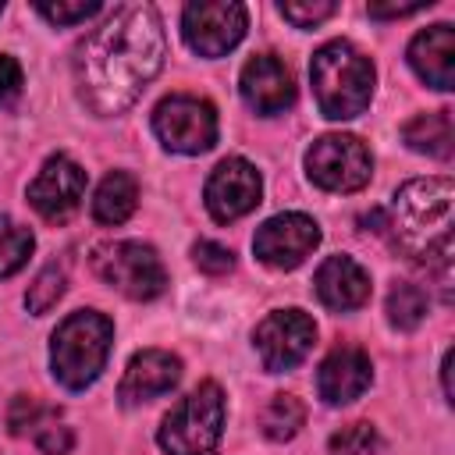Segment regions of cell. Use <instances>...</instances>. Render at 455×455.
I'll list each match as a JSON object with an SVG mask.
<instances>
[{"mask_svg":"<svg viewBox=\"0 0 455 455\" xmlns=\"http://www.w3.org/2000/svg\"><path fill=\"white\" fill-rule=\"evenodd\" d=\"M164 25L153 4L114 7L78 46L71 60L78 103L92 117L124 114L164 68Z\"/></svg>","mask_w":455,"mask_h":455,"instance_id":"cell-1","label":"cell"},{"mask_svg":"<svg viewBox=\"0 0 455 455\" xmlns=\"http://www.w3.org/2000/svg\"><path fill=\"white\" fill-rule=\"evenodd\" d=\"M451 178H412L405 181L384 213L395 249L423 267L448 274L451 263ZM380 228V231H384Z\"/></svg>","mask_w":455,"mask_h":455,"instance_id":"cell-2","label":"cell"},{"mask_svg":"<svg viewBox=\"0 0 455 455\" xmlns=\"http://www.w3.org/2000/svg\"><path fill=\"white\" fill-rule=\"evenodd\" d=\"M309 82L316 107L327 121H352L373 100V60L348 39L323 43L309 60Z\"/></svg>","mask_w":455,"mask_h":455,"instance_id":"cell-3","label":"cell"},{"mask_svg":"<svg viewBox=\"0 0 455 455\" xmlns=\"http://www.w3.org/2000/svg\"><path fill=\"white\" fill-rule=\"evenodd\" d=\"M114 345V320L96 309L68 313L50 338V373L68 391H85L100 380Z\"/></svg>","mask_w":455,"mask_h":455,"instance_id":"cell-4","label":"cell"},{"mask_svg":"<svg viewBox=\"0 0 455 455\" xmlns=\"http://www.w3.org/2000/svg\"><path fill=\"white\" fill-rule=\"evenodd\" d=\"M224 416L228 405L220 384L203 380L160 419L156 444L164 448V455H217L224 437Z\"/></svg>","mask_w":455,"mask_h":455,"instance_id":"cell-5","label":"cell"},{"mask_svg":"<svg viewBox=\"0 0 455 455\" xmlns=\"http://www.w3.org/2000/svg\"><path fill=\"white\" fill-rule=\"evenodd\" d=\"M92 274L135 302H149V299L164 295V288H167L164 259L156 256L153 245L135 242V238L96 245L92 249Z\"/></svg>","mask_w":455,"mask_h":455,"instance_id":"cell-6","label":"cell"},{"mask_svg":"<svg viewBox=\"0 0 455 455\" xmlns=\"http://www.w3.org/2000/svg\"><path fill=\"white\" fill-rule=\"evenodd\" d=\"M217 110L210 100L203 96H188V92H174L164 96L153 110V135L160 139L164 149L171 153H185V156H199L206 149H213L217 142Z\"/></svg>","mask_w":455,"mask_h":455,"instance_id":"cell-7","label":"cell"},{"mask_svg":"<svg viewBox=\"0 0 455 455\" xmlns=\"http://www.w3.org/2000/svg\"><path fill=\"white\" fill-rule=\"evenodd\" d=\"M306 174L323 192H359L373 178V156L363 139L331 132L306 149Z\"/></svg>","mask_w":455,"mask_h":455,"instance_id":"cell-8","label":"cell"},{"mask_svg":"<svg viewBox=\"0 0 455 455\" xmlns=\"http://www.w3.org/2000/svg\"><path fill=\"white\" fill-rule=\"evenodd\" d=\"M249 28L245 4L235 0H196L181 11V36L192 53L199 57H224L231 53Z\"/></svg>","mask_w":455,"mask_h":455,"instance_id":"cell-9","label":"cell"},{"mask_svg":"<svg viewBox=\"0 0 455 455\" xmlns=\"http://www.w3.org/2000/svg\"><path fill=\"white\" fill-rule=\"evenodd\" d=\"M256 355L267 373L295 370L316 345V323L302 309H274L252 331Z\"/></svg>","mask_w":455,"mask_h":455,"instance_id":"cell-10","label":"cell"},{"mask_svg":"<svg viewBox=\"0 0 455 455\" xmlns=\"http://www.w3.org/2000/svg\"><path fill=\"white\" fill-rule=\"evenodd\" d=\"M263 199V178L256 171V164H249L245 156H228L220 160L203 188V203L210 210V217L217 224H231L245 213H252Z\"/></svg>","mask_w":455,"mask_h":455,"instance_id":"cell-11","label":"cell"},{"mask_svg":"<svg viewBox=\"0 0 455 455\" xmlns=\"http://www.w3.org/2000/svg\"><path fill=\"white\" fill-rule=\"evenodd\" d=\"M316 245H320V224L309 213H295V210L263 220L252 235L256 259L274 270H295L299 263H306V256H313Z\"/></svg>","mask_w":455,"mask_h":455,"instance_id":"cell-12","label":"cell"},{"mask_svg":"<svg viewBox=\"0 0 455 455\" xmlns=\"http://www.w3.org/2000/svg\"><path fill=\"white\" fill-rule=\"evenodd\" d=\"M82 192H85V171L68 153H53L28 181V206L43 220L60 224L78 210Z\"/></svg>","mask_w":455,"mask_h":455,"instance_id":"cell-13","label":"cell"},{"mask_svg":"<svg viewBox=\"0 0 455 455\" xmlns=\"http://www.w3.org/2000/svg\"><path fill=\"white\" fill-rule=\"evenodd\" d=\"M238 92L245 100L249 110H256L259 117H274L284 114L295 103V78L291 68L274 57V53H256L242 64L238 75Z\"/></svg>","mask_w":455,"mask_h":455,"instance_id":"cell-14","label":"cell"},{"mask_svg":"<svg viewBox=\"0 0 455 455\" xmlns=\"http://www.w3.org/2000/svg\"><path fill=\"white\" fill-rule=\"evenodd\" d=\"M181 380V359L167 348H142L128 359V370L117 384V402L124 409L146 405L167 391H174Z\"/></svg>","mask_w":455,"mask_h":455,"instance_id":"cell-15","label":"cell"},{"mask_svg":"<svg viewBox=\"0 0 455 455\" xmlns=\"http://www.w3.org/2000/svg\"><path fill=\"white\" fill-rule=\"evenodd\" d=\"M373 384V363L359 345H338L316 366V395L323 405H348Z\"/></svg>","mask_w":455,"mask_h":455,"instance_id":"cell-16","label":"cell"},{"mask_svg":"<svg viewBox=\"0 0 455 455\" xmlns=\"http://www.w3.org/2000/svg\"><path fill=\"white\" fill-rule=\"evenodd\" d=\"M313 291L323 309L352 313L370 302V274L352 256H327L313 274Z\"/></svg>","mask_w":455,"mask_h":455,"instance_id":"cell-17","label":"cell"},{"mask_svg":"<svg viewBox=\"0 0 455 455\" xmlns=\"http://www.w3.org/2000/svg\"><path fill=\"white\" fill-rule=\"evenodd\" d=\"M409 64L437 92L455 89V28L448 21H437L412 36L409 43Z\"/></svg>","mask_w":455,"mask_h":455,"instance_id":"cell-18","label":"cell"},{"mask_svg":"<svg viewBox=\"0 0 455 455\" xmlns=\"http://www.w3.org/2000/svg\"><path fill=\"white\" fill-rule=\"evenodd\" d=\"M402 142L412 153L434 156V160H451L455 153V128H451V114L448 110H430V114H416L402 124Z\"/></svg>","mask_w":455,"mask_h":455,"instance_id":"cell-19","label":"cell"},{"mask_svg":"<svg viewBox=\"0 0 455 455\" xmlns=\"http://www.w3.org/2000/svg\"><path fill=\"white\" fill-rule=\"evenodd\" d=\"M139 206V181L135 174L128 171H110L100 185H96V196H92V217L107 228H117L124 224Z\"/></svg>","mask_w":455,"mask_h":455,"instance_id":"cell-20","label":"cell"},{"mask_svg":"<svg viewBox=\"0 0 455 455\" xmlns=\"http://www.w3.org/2000/svg\"><path fill=\"white\" fill-rule=\"evenodd\" d=\"M306 423V405L295 395H270V402L259 409V430L267 441H291Z\"/></svg>","mask_w":455,"mask_h":455,"instance_id":"cell-21","label":"cell"},{"mask_svg":"<svg viewBox=\"0 0 455 455\" xmlns=\"http://www.w3.org/2000/svg\"><path fill=\"white\" fill-rule=\"evenodd\" d=\"M387 323L395 327V331H416L423 320H427V313H430V295L419 288V284H412V281H398L391 291H387Z\"/></svg>","mask_w":455,"mask_h":455,"instance_id":"cell-22","label":"cell"},{"mask_svg":"<svg viewBox=\"0 0 455 455\" xmlns=\"http://www.w3.org/2000/svg\"><path fill=\"white\" fill-rule=\"evenodd\" d=\"M32 249H36L32 231L21 228L18 220H11V217L0 213V277L18 274V270L28 263Z\"/></svg>","mask_w":455,"mask_h":455,"instance_id":"cell-23","label":"cell"},{"mask_svg":"<svg viewBox=\"0 0 455 455\" xmlns=\"http://www.w3.org/2000/svg\"><path fill=\"white\" fill-rule=\"evenodd\" d=\"M64 284H68L64 267H60V263H46V267L32 277V284H28V291H25V306H28V313H36V316L50 313V309L60 302Z\"/></svg>","mask_w":455,"mask_h":455,"instance_id":"cell-24","label":"cell"},{"mask_svg":"<svg viewBox=\"0 0 455 455\" xmlns=\"http://www.w3.org/2000/svg\"><path fill=\"white\" fill-rule=\"evenodd\" d=\"M327 451L331 455H377L380 451V434H377L373 423L355 419V423H348V427L331 434Z\"/></svg>","mask_w":455,"mask_h":455,"instance_id":"cell-25","label":"cell"},{"mask_svg":"<svg viewBox=\"0 0 455 455\" xmlns=\"http://www.w3.org/2000/svg\"><path fill=\"white\" fill-rule=\"evenodd\" d=\"M36 14L57 28H68V25H82L96 14H103V4L100 0H57V4L43 0V4H36Z\"/></svg>","mask_w":455,"mask_h":455,"instance_id":"cell-26","label":"cell"},{"mask_svg":"<svg viewBox=\"0 0 455 455\" xmlns=\"http://www.w3.org/2000/svg\"><path fill=\"white\" fill-rule=\"evenodd\" d=\"M32 437H36V448H39L43 455H71V444H75L71 427L60 423L57 412H46L43 423L32 430Z\"/></svg>","mask_w":455,"mask_h":455,"instance_id":"cell-27","label":"cell"},{"mask_svg":"<svg viewBox=\"0 0 455 455\" xmlns=\"http://www.w3.org/2000/svg\"><path fill=\"white\" fill-rule=\"evenodd\" d=\"M192 259H196V267H199L203 274H210V277H220V274H228V270H235V252H231L228 245H220V242H210V238H199V242L192 245Z\"/></svg>","mask_w":455,"mask_h":455,"instance_id":"cell-28","label":"cell"},{"mask_svg":"<svg viewBox=\"0 0 455 455\" xmlns=\"http://www.w3.org/2000/svg\"><path fill=\"white\" fill-rule=\"evenodd\" d=\"M50 409H43L32 395H14L11 398V405H7V430L11 434H32L39 423H43V416H46Z\"/></svg>","mask_w":455,"mask_h":455,"instance_id":"cell-29","label":"cell"},{"mask_svg":"<svg viewBox=\"0 0 455 455\" xmlns=\"http://www.w3.org/2000/svg\"><path fill=\"white\" fill-rule=\"evenodd\" d=\"M277 11L295 28H316L320 21H327L338 11V4H331V0H306V4H281Z\"/></svg>","mask_w":455,"mask_h":455,"instance_id":"cell-30","label":"cell"},{"mask_svg":"<svg viewBox=\"0 0 455 455\" xmlns=\"http://www.w3.org/2000/svg\"><path fill=\"white\" fill-rule=\"evenodd\" d=\"M25 85V75H21V64L11 57V53H0V107H7Z\"/></svg>","mask_w":455,"mask_h":455,"instance_id":"cell-31","label":"cell"},{"mask_svg":"<svg viewBox=\"0 0 455 455\" xmlns=\"http://www.w3.org/2000/svg\"><path fill=\"white\" fill-rule=\"evenodd\" d=\"M430 4H370V18H409Z\"/></svg>","mask_w":455,"mask_h":455,"instance_id":"cell-32","label":"cell"},{"mask_svg":"<svg viewBox=\"0 0 455 455\" xmlns=\"http://www.w3.org/2000/svg\"><path fill=\"white\" fill-rule=\"evenodd\" d=\"M0 14H4V4H0Z\"/></svg>","mask_w":455,"mask_h":455,"instance_id":"cell-33","label":"cell"}]
</instances>
